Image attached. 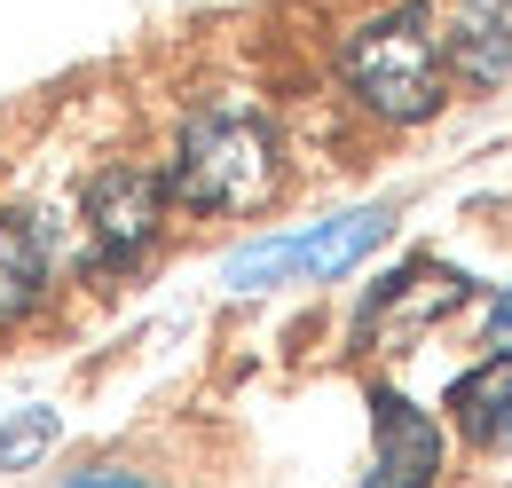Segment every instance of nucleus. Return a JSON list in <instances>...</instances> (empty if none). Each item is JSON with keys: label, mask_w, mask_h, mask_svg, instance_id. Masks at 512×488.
Segmentation results:
<instances>
[{"label": "nucleus", "mask_w": 512, "mask_h": 488, "mask_svg": "<svg viewBox=\"0 0 512 488\" xmlns=\"http://www.w3.org/2000/svg\"><path fill=\"white\" fill-rule=\"evenodd\" d=\"M284 182L276 158V126L260 119L253 103H205L166 166V197L190 213H260Z\"/></svg>", "instance_id": "f257e3e1"}, {"label": "nucleus", "mask_w": 512, "mask_h": 488, "mask_svg": "<svg viewBox=\"0 0 512 488\" xmlns=\"http://www.w3.org/2000/svg\"><path fill=\"white\" fill-rule=\"evenodd\" d=\"M339 71H347L363 111H379L394 126L434 119L442 111V79H449V48H442L434 8H386V16H371L339 48Z\"/></svg>", "instance_id": "f03ea898"}, {"label": "nucleus", "mask_w": 512, "mask_h": 488, "mask_svg": "<svg viewBox=\"0 0 512 488\" xmlns=\"http://www.w3.org/2000/svg\"><path fill=\"white\" fill-rule=\"evenodd\" d=\"M79 213H87V252H95V268H134L158 229H166V182L158 174H142V166H111V174H95L87 197H79Z\"/></svg>", "instance_id": "7ed1b4c3"}, {"label": "nucleus", "mask_w": 512, "mask_h": 488, "mask_svg": "<svg viewBox=\"0 0 512 488\" xmlns=\"http://www.w3.org/2000/svg\"><path fill=\"white\" fill-rule=\"evenodd\" d=\"M457 307H465V276L442 268V260H410L386 284H371V300H363V347H410L418 331H434Z\"/></svg>", "instance_id": "20e7f679"}, {"label": "nucleus", "mask_w": 512, "mask_h": 488, "mask_svg": "<svg viewBox=\"0 0 512 488\" xmlns=\"http://www.w3.org/2000/svg\"><path fill=\"white\" fill-rule=\"evenodd\" d=\"M386 237V205H363V213H339V221H323L316 237H284V244H260L245 252L229 276L260 292V284H276V276H339L347 260H363L371 244Z\"/></svg>", "instance_id": "39448f33"}, {"label": "nucleus", "mask_w": 512, "mask_h": 488, "mask_svg": "<svg viewBox=\"0 0 512 488\" xmlns=\"http://www.w3.org/2000/svg\"><path fill=\"white\" fill-rule=\"evenodd\" d=\"M371 418H379V449H371L363 488H434V481H442V426H434L418 402L379 394Z\"/></svg>", "instance_id": "423d86ee"}, {"label": "nucleus", "mask_w": 512, "mask_h": 488, "mask_svg": "<svg viewBox=\"0 0 512 488\" xmlns=\"http://www.w3.org/2000/svg\"><path fill=\"white\" fill-rule=\"evenodd\" d=\"M449 71L473 87H505L512 79V0H457V24L442 32Z\"/></svg>", "instance_id": "0eeeda50"}, {"label": "nucleus", "mask_w": 512, "mask_h": 488, "mask_svg": "<svg viewBox=\"0 0 512 488\" xmlns=\"http://www.w3.org/2000/svg\"><path fill=\"white\" fill-rule=\"evenodd\" d=\"M48 300V229L40 213H0V331Z\"/></svg>", "instance_id": "6e6552de"}, {"label": "nucleus", "mask_w": 512, "mask_h": 488, "mask_svg": "<svg viewBox=\"0 0 512 488\" xmlns=\"http://www.w3.org/2000/svg\"><path fill=\"white\" fill-rule=\"evenodd\" d=\"M449 410H457V426L473 433V441L512 449V347H497L481 370H465L449 386Z\"/></svg>", "instance_id": "1a4fd4ad"}, {"label": "nucleus", "mask_w": 512, "mask_h": 488, "mask_svg": "<svg viewBox=\"0 0 512 488\" xmlns=\"http://www.w3.org/2000/svg\"><path fill=\"white\" fill-rule=\"evenodd\" d=\"M48 441H56V418H48V410H16V418L0 426V473L32 465V457H40Z\"/></svg>", "instance_id": "9d476101"}, {"label": "nucleus", "mask_w": 512, "mask_h": 488, "mask_svg": "<svg viewBox=\"0 0 512 488\" xmlns=\"http://www.w3.org/2000/svg\"><path fill=\"white\" fill-rule=\"evenodd\" d=\"M64 488H158V481H142V473H119V465H103V473H79V481Z\"/></svg>", "instance_id": "9b49d317"}, {"label": "nucleus", "mask_w": 512, "mask_h": 488, "mask_svg": "<svg viewBox=\"0 0 512 488\" xmlns=\"http://www.w3.org/2000/svg\"><path fill=\"white\" fill-rule=\"evenodd\" d=\"M489 339H497V347H512V292L489 307Z\"/></svg>", "instance_id": "f8f14e48"}]
</instances>
